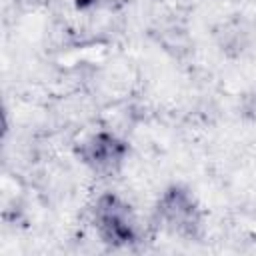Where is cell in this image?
<instances>
[{
  "mask_svg": "<svg viewBox=\"0 0 256 256\" xmlns=\"http://www.w3.org/2000/svg\"><path fill=\"white\" fill-rule=\"evenodd\" d=\"M158 214L164 226L178 236H194L200 226V214L192 198L178 188H172L164 194L158 206Z\"/></svg>",
  "mask_w": 256,
  "mask_h": 256,
  "instance_id": "obj_2",
  "label": "cell"
},
{
  "mask_svg": "<svg viewBox=\"0 0 256 256\" xmlns=\"http://www.w3.org/2000/svg\"><path fill=\"white\" fill-rule=\"evenodd\" d=\"M84 160L96 172H114L124 156V146L110 134H98L84 144Z\"/></svg>",
  "mask_w": 256,
  "mask_h": 256,
  "instance_id": "obj_3",
  "label": "cell"
},
{
  "mask_svg": "<svg viewBox=\"0 0 256 256\" xmlns=\"http://www.w3.org/2000/svg\"><path fill=\"white\" fill-rule=\"evenodd\" d=\"M96 228L104 242L112 246H128L136 240V220L126 202L116 196L100 198L96 206Z\"/></svg>",
  "mask_w": 256,
  "mask_h": 256,
  "instance_id": "obj_1",
  "label": "cell"
}]
</instances>
